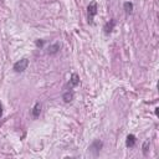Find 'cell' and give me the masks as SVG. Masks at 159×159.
Returning a JSON list of instances; mask_svg holds the SVG:
<instances>
[{"label": "cell", "mask_w": 159, "mask_h": 159, "mask_svg": "<svg viewBox=\"0 0 159 159\" xmlns=\"http://www.w3.org/2000/svg\"><path fill=\"white\" fill-rule=\"evenodd\" d=\"M97 10H98V5L96 1H91L87 6V20L89 25H93V20L94 16L97 15Z\"/></svg>", "instance_id": "cell-1"}, {"label": "cell", "mask_w": 159, "mask_h": 159, "mask_svg": "<svg viewBox=\"0 0 159 159\" xmlns=\"http://www.w3.org/2000/svg\"><path fill=\"white\" fill-rule=\"evenodd\" d=\"M73 98H75V93H73L72 89H67V91L62 94V99H63L65 103H70V102H72Z\"/></svg>", "instance_id": "cell-6"}, {"label": "cell", "mask_w": 159, "mask_h": 159, "mask_svg": "<svg viewBox=\"0 0 159 159\" xmlns=\"http://www.w3.org/2000/svg\"><path fill=\"white\" fill-rule=\"evenodd\" d=\"M43 43H45L43 40H37V41H36V46H37V47H42Z\"/></svg>", "instance_id": "cell-12"}, {"label": "cell", "mask_w": 159, "mask_h": 159, "mask_svg": "<svg viewBox=\"0 0 159 159\" xmlns=\"http://www.w3.org/2000/svg\"><path fill=\"white\" fill-rule=\"evenodd\" d=\"M29 66V60L27 58H21L19 61H16L12 66V70L16 72V73H22Z\"/></svg>", "instance_id": "cell-2"}, {"label": "cell", "mask_w": 159, "mask_h": 159, "mask_svg": "<svg viewBox=\"0 0 159 159\" xmlns=\"http://www.w3.org/2000/svg\"><path fill=\"white\" fill-rule=\"evenodd\" d=\"M102 148H103V142L99 140V139H94V140L91 143V145L88 147L89 152H91L93 155H98Z\"/></svg>", "instance_id": "cell-3"}, {"label": "cell", "mask_w": 159, "mask_h": 159, "mask_svg": "<svg viewBox=\"0 0 159 159\" xmlns=\"http://www.w3.org/2000/svg\"><path fill=\"white\" fill-rule=\"evenodd\" d=\"M149 144H150V142H149V140H145V142H144V144H143V147H142V149H143V154H144V155H147V152H148V147H149Z\"/></svg>", "instance_id": "cell-11"}, {"label": "cell", "mask_w": 159, "mask_h": 159, "mask_svg": "<svg viewBox=\"0 0 159 159\" xmlns=\"http://www.w3.org/2000/svg\"><path fill=\"white\" fill-rule=\"evenodd\" d=\"M135 143H137L135 135H134V134H128V137H127V139H125V145H127L128 148H133V147L135 145Z\"/></svg>", "instance_id": "cell-9"}, {"label": "cell", "mask_w": 159, "mask_h": 159, "mask_svg": "<svg viewBox=\"0 0 159 159\" xmlns=\"http://www.w3.org/2000/svg\"><path fill=\"white\" fill-rule=\"evenodd\" d=\"M114 26H116V20H114V19H111L109 21H107V22L104 24V26H103V32H104L106 35L112 34Z\"/></svg>", "instance_id": "cell-5"}, {"label": "cell", "mask_w": 159, "mask_h": 159, "mask_svg": "<svg viewBox=\"0 0 159 159\" xmlns=\"http://www.w3.org/2000/svg\"><path fill=\"white\" fill-rule=\"evenodd\" d=\"M60 48H61V45H60L58 42L52 43V45H50V46L47 47V53H48V55H55V53H57V52L60 51Z\"/></svg>", "instance_id": "cell-8"}, {"label": "cell", "mask_w": 159, "mask_h": 159, "mask_svg": "<svg viewBox=\"0 0 159 159\" xmlns=\"http://www.w3.org/2000/svg\"><path fill=\"white\" fill-rule=\"evenodd\" d=\"M2 116V104L0 103V117Z\"/></svg>", "instance_id": "cell-13"}, {"label": "cell", "mask_w": 159, "mask_h": 159, "mask_svg": "<svg viewBox=\"0 0 159 159\" xmlns=\"http://www.w3.org/2000/svg\"><path fill=\"white\" fill-rule=\"evenodd\" d=\"M41 108H42V104L40 103V102H37V103H35V106L32 107V111H31V114H32V118H39V116H40V113H41Z\"/></svg>", "instance_id": "cell-7"}, {"label": "cell", "mask_w": 159, "mask_h": 159, "mask_svg": "<svg viewBox=\"0 0 159 159\" xmlns=\"http://www.w3.org/2000/svg\"><path fill=\"white\" fill-rule=\"evenodd\" d=\"M78 84H80V77H78V75L77 73H72L71 75V78H70V82L67 83V89H73Z\"/></svg>", "instance_id": "cell-4"}, {"label": "cell", "mask_w": 159, "mask_h": 159, "mask_svg": "<svg viewBox=\"0 0 159 159\" xmlns=\"http://www.w3.org/2000/svg\"><path fill=\"white\" fill-rule=\"evenodd\" d=\"M133 7H134V5H133V2H130V1H125V2L123 4V9H124V12H125L127 15H130V14L133 12Z\"/></svg>", "instance_id": "cell-10"}]
</instances>
